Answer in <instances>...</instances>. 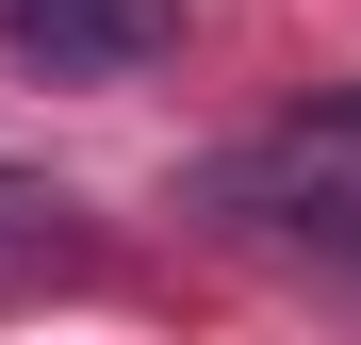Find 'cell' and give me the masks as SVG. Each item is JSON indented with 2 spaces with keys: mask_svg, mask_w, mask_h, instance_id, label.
<instances>
[{
  "mask_svg": "<svg viewBox=\"0 0 361 345\" xmlns=\"http://www.w3.org/2000/svg\"><path fill=\"white\" fill-rule=\"evenodd\" d=\"M0 247H66V198L17 181V164H0Z\"/></svg>",
  "mask_w": 361,
  "mask_h": 345,
  "instance_id": "3957f363",
  "label": "cell"
},
{
  "mask_svg": "<svg viewBox=\"0 0 361 345\" xmlns=\"http://www.w3.org/2000/svg\"><path fill=\"white\" fill-rule=\"evenodd\" d=\"M312 132H345V148H361V83H345V99H312Z\"/></svg>",
  "mask_w": 361,
  "mask_h": 345,
  "instance_id": "277c9868",
  "label": "cell"
},
{
  "mask_svg": "<svg viewBox=\"0 0 361 345\" xmlns=\"http://www.w3.org/2000/svg\"><path fill=\"white\" fill-rule=\"evenodd\" d=\"M0 33H17L33 83H132L180 33V0H0Z\"/></svg>",
  "mask_w": 361,
  "mask_h": 345,
  "instance_id": "7a4b0ae2",
  "label": "cell"
},
{
  "mask_svg": "<svg viewBox=\"0 0 361 345\" xmlns=\"http://www.w3.org/2000/svg\"><path fill=\"white\" fill-rule=\"evenodd\" d=\"M197 214L230 230H279V247H312V263H361V148L345 132H263V148H214L197 164Z\"/></svg>",
  "mask_w": 361,
  "mask_h": 345,
  "instance_id": "6da1fadb",
  "label": "cell"
}]
</instances>
